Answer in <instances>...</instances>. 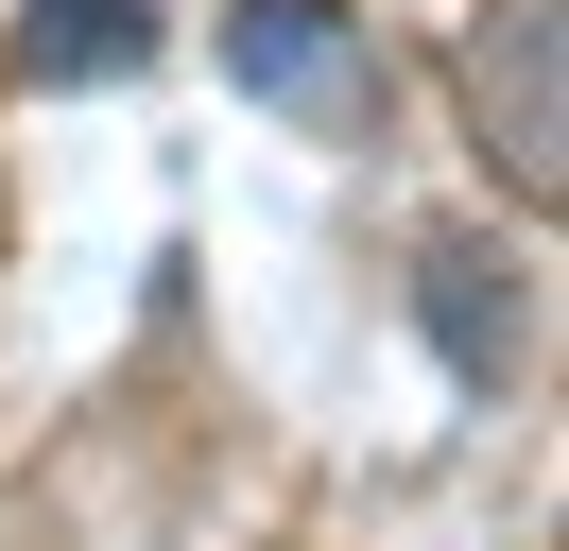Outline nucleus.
Wrapping results in <instances>:
<instances>
[{
	"label": "nucleus",
	"instance_id": "obj_3",
	"mask_svg": "<svg viewBox=\"0 0 569 551\" xmlns=\"http://www.w3.org/2000/svg\"><path fill=\"white\" fill-rule=\"evenodd\" d=\"M156 52V0H36L18 18V69L36 87H87V69H139Z\"/></svg>",
	"mask_w": 569,
	"mask_h": 551
},
{
	"label": "nucleus",
	"instance_id": "obj_1",
	"mask_svg": "<svg viewBox=\"0 0 569 551\" xmlns=\"http://www.w3.org/2000/svg\"><path fill=\"white\" fill-rule=\"evenodd\" d=\"M224 87L293 138H380V34L346 0H224Z\"/></svg>",
	"mask_w": 569,
	"mask_h": 551
},
{
	"label": "nucleus",
	"instance_id": "obj_2",
	"mask_svg": "<svg viewBox=\"0 0 569 551\" xmlns=\"http://www.w3.org/2000/svg\"><path fill=\"white\" fill-rule=\"evenodd\" d=\"M483 156L518 172V207H552V0H500L483 34Z\"/></svg>",
	"mask_w": 569,
	"mask_h": 551
}]
</instances>
